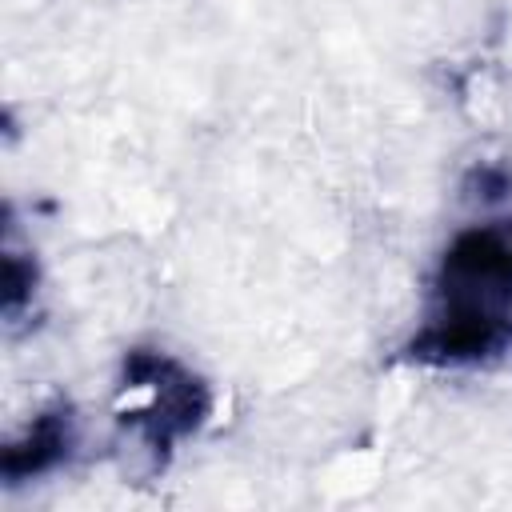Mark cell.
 Masks as SVG:
<instances>
[{
    "label": "cell",
    "instance_id": "1",
    "mask_svg": "<svg viewBox=\"0 0 512 512\" xmlns=\"http://www.w3.org/2000/svg\"><path fill=\"white\" fill-rule=\"evenodd\" d=\"M512 352V216L452 232L428 276L416 332L400 360L432 372L484 368Z\"/></svg>",
    "mask_w": 512,
    "mask_h": 512
},
{
    "label": "cell",
    "instance_id": "2",
    "mask_svg": "<svg viewBox=\"0 0 512 512\" xmlns=\"http://www.w3.org/2000/svg\"><path fill=\"white\" fill-rule=\"evenodd\" d=\"M120 388L144 392V404L120 412V428L140 440L152 472H164L176 444L196 436L216 408L212 384L160 348H128L120 364Z\"/></svg>",
    "mask_w": 512,
    "mask_h": 512
},
{
    "label": "cell",
    "instance_id": "3",
    "mask_svg": "<svg viewBox=\"0 0 512 512\" xmlns=\"http://www.w3.org/2000/svg\"><path fill=\"white\" fill-rule=\"evenodd\" d=\"M80 444V420H76V408L68 400H52L48 408H40L20 436H12L4 444V456H0V480L8 488L24 484V480H40L48 472H56L60 464L72 460Z\"/></svg>",
    "mask_w": 512,
    "mask_h": 512
},
{
    "label": "cell",
    "instance_id": "4",
    "mask_svg": "<svg viewBox=\"0 0 512 512\" xmlns=\"http://www.w3.org/2000/svg\"><path fill=\"white\" fill-rule=\"evenodd\" d=\"M36 284H40L36 256L16 248V220H12V204H8V208H4V324H8V328H12L24 312H32Z\"/></svg>",
    "mask_w": 512,
    "mask_h": 512
}]
</instances>
